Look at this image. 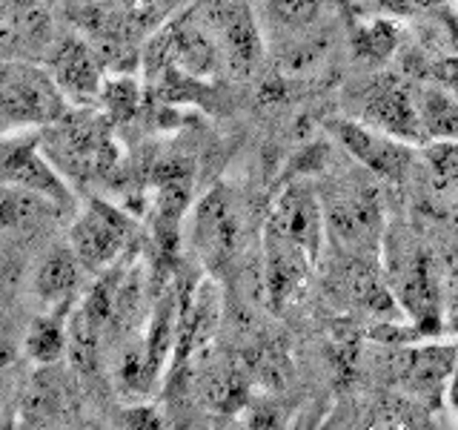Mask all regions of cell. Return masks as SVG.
Returning a JSON list of instances; mask_svg holds the SVG:
<instances>
[{
    "label": "cell",
    "instance_id": "obj_1",
    "mask_svg": "<svg viewBox=\"0 0 458 430\" xmlns=\"http://www.w3.org/2000/svg\"><path fill=\"white\" fill-rule=\"evenodd\" d=\"M327 241L324 201L312 184L295 181L269 207L264 221V287L272 307H284L315 270Z\"/></svg>",
    "mask_w": 458,
    "mask_h": 430
},
{
    "label": "cell",
    "instance_id": "obj_2",
    "mask_svg": "<svg viewBox=\"0 0 458 430\" xmlns=\"http://www.w3.org/2000/svg\"><path fill=\"white\" fill-rule=\"evenodd\" d=\"M66 112L69 98L49 69L21 57H0V133L49 126Z\"/></svg>",
    "mask_w": 458,
    "mask_h": 430
},
{
    "label": "cell",
    "instance_id": "obj_3",
    "mask_svg": "<svg viewBox=\"0 0 458 430\" xmlns=\"http://www.w3.org/2000/svg\"><path fill=\"white\" fill-rule=\"evenodd\" d=\"M384 279L401 313L421 330H436L441 322V287L429 253L410 236H384Z\"/></svg>",
    "mask_w": 458,
    "mask_h": 430
},
{
    "label": "cell",
    "instance_id": "obj_4",
    "mask_svg": "<svg viewBox=\"0 0 458 430\" xmlns=\"http://www.w3.org/2000/svg\"><path fill=\"white\" fill-rule=\"evenodd\" d=\"M324 201L327 236L350 258H372L384 241V207L367 184H338Z\"/></svg>",
    "mask_w": 458,
    "mask_h": 430
},
{
    "label": "cell",
    "instance_id": "obj_5",
    "mask_svg": "<svg viewBox=\"0 0 458 430\" xmlns=\"http://www.w3.org/2000/svg\"><path fill=\"white\" fill-rule=\"evenodd\" d=\"M0 184L40 193L64 210L75 204L69 181L43 150V135L38 129L0 133Z\"/></svg>",
    "mask_w": 458,
    "mask_h": 430
},
{
    "label": "cell",
    "instance_id": "obj_6",
    "mask_svg": "<svg viewBox=\"0 0 458 430\" xmlns=\"http://www.w3.org/2000/svg\"><path fill=\"white\" fill-rule=\"evenodd\" d=\"M135 221L106 201H92L69 227V247L92 272L109 270L132 247Z\"/></svg>",
    "mask_w": 458,
    "mask_h": 430
},
{
    "label": "cell",
    "instance_id": "obj_7",
    "mask_svg": "<svg viewBox=\"0 0 458 430\" xmlns=\"http://www.w3.org/2000/svg\"><path fill=\"white\" fill-rule=\"evenodd\" d=\"M243 241V212L226 186H215L192 212V244L212 272L233 264Z\"/></svg>",
    "mask_w": 458,
    "mask_h": 430
},
{
    "label": "cell",
    "instance_id": "obj_8",
    "mask_svg": "<svg viewBox=\"0 0 458 430\" xmlns=\"http://www.w3.org/2000/svg\"><path fill=\"white\" fill-rule=\"evenodd\" d=\"M327 133L333 135V141L344 152L355 158V161L367 172H372L376 178L401 181L407 176V169L412 167V150H410L412 143L401 141L395 135H386L364 121L329 118Z\"/></svg>",
    "mask_w": 458,
    "mask_h": 430
},
{
    "label": "cell",
    "instance_id": "obj_9",
    "mask_svg": "<svg viewBox=\"0 0 458 430\" xmlns=\"http://www.w3.org/2000/svg\"><path fill=\"white\" fill-rule=\"evenodd\" d=\"M198 6L226 66L238 75H250L261 61L264 43L247 0H200Z\"/></svg>",
    "mask_w": 458,
    "mask_h": 430
},
{
    "label": "cell",
    "instance_id": "obj_10",
    "mask_svg": "<svg viewBox=\"0 0 458 430\" xmlns=\"http://www.w3.org/2000/svg\"><path fill=\"white\" fill-rule=\"evenodd\" d=\"M395 358L390 365L393 382L404 393L438 401L447 393V384L458 367L455 344H419V348H395Z\"/></svg>",
    "mask_w": 458,
    "mask_h": 430
},
{
    "label": "cell",
    "instance_id": "obj_11",
    "mask_svg": "<svg viewBox=\"0 0 458 430\" xmlns=\"http://www.w3.org/2000/svg\"><path fill=\"white\" fill-rule=\"evenodd\" d=\"M64 212L47 195L0 184V258L18 262V255L52 219Z\"/></svg>",
    "mask_w": 458,
    "mask_h": 430
},
{
    "label": "cell",
    "instance_id": "obj_12",
    "mask_svg": "<svg viewBox=\"0 0 458 430\" xmlns=\"http://www.w3.org/2000/svg\"><path fill=\"white\" fill-rule=\"evenodd\" d=\"M69 384L55 365H35L26 379L18 382L14 419L23 427H52L69 416Z\"/></svg>",
    "mask_w": 458,
    "mask_h": 430
},
{
    "label": "cell",
    "instance_id": "obj_13",
    "mask_svg": "<svg viewBox=\"0 0 458 430\" xmlns=\"http://www.w3.org/2000/svg\"><path fill=\"white\" fill-rule=\"evenodd\" d=\"M361 121L407 143H424L419 109H415V90L398 78L372 83L361 107Z\"/></svg>",
    "mask_w": 458,
    "mask_h": 430
},
{
    "label": "cell",
    "instance_id": "obj_14",
    "mask_svg": "<svg viewBox=\"0 0 458 430\" xmlns=\"http://www.w3.org/2000/svg\"><path fill=\"white\" fill-rule=\"evenodd\" d=\"M49 72L66 98H95L104 90V57L92 43L81 38H64L49 47Z\"/></svg>",
    "mask_w": 458,
    "mask_h": 430
},
{
    "label": "cell",
    "instance_id": "obj_15",
    "mask_svg": "<svg viewBox=\"0 0 458 430\" xmlns=\"http://www.w3.org/2000/svg\"><path fill=\"white\" fill-rule=\"evenodd\" d=\"M81 258L66 244H52V247L40 255L32 272V293L43 307H61L75 305V293L81 284Z\"/></svg>",
    "mask_w": 458,
    "mask_h": 430
},
{
    "label": "cell",
    "instance_id": "obj_16",
    "mask_svg": "<svg viewBox=\"0 0 458 430\" xmlns=\"http://www.w3.org/2000/svg\"><path fill=\"white\" fill-rule=\"evenodd\" d=\"M49 49V21L38 0H0V57Z\"/></svg>",
    "mask_w": 458,
    "mask_h": 430
},
{
    "label": "cell",
    "instance_id": "obj_17",
    "mask_svg": "<svg viewBox=\"0 0 458 430\" xmlns=\"http://www.w3.org/2000/svg\"><path fill=\"white\" fill-rule=\"evenodd\" d=\"M75 305L47 307L29 324L23 350L32 365H57L69 350V313Z\"/></svg>",
    "mask_w": 458,
    "mask_h": 430
},
{
    "label": "cell",
    "instance_id": "obj_18",
    "mask_svg": "<svg viewBox=\"0 0 458 430\" xmlns=\"http://www.w3.org/2000/svg\"><path fill=\"white\" fill-rule=\"evenodd\" d=\"M415 109H419L424 143L458 141V92L438 83L419 86L415 90Z\"/></svg>",
    "mask_w": 458,
    "mask_h": 430
},
{
    "label": "cell",
    "instance_id": "obj_19",
    "mask_svg": "<svg viewBox=\"0 0 458 430\" xmlns=\"http://www.w3.org/2000/svg\"><path fill=\"white\" fill-rule=\"evenodd\" d=\"M352 52L361 64L378 66L390 61V55L398 47V26L395 21H367L352 26Z\"/></svg>",
    "mask_w": 458,
    "mask_h": 430
},
{
    "label": "cell",
    "instance_id": "obj_20",
    "mask_svg": "<svg viewBox=\"0 0 458 430\" xmlns=\"http://www.w3.org/2000/svg\"><path fill=\"white\" fill-rule=\"evenodd\" d=\"M424 155L438 193L458 204V141H433L427 143Z\"/></svg>",
    "mask_w": 458,
    "mask_h": 430
},
{
    "label": "cell",
    "instance_id": "obj_21",
    "mask_svg": "<svg viewBox=\"0 0 458 430\" xmlns=\"http://www.w3.org/2000/svg\"><path fill=\"white\" fill-rule=\"evenodd\" d=\"M269 18L290 32H304L310 29L324 9V0H267Z\"/></svg>",
    "mask_w": 458,
    "mask_h": 430
},
{
    "label": "cell",
    "instance_id": "obj_22",
    "mask_svg": "<svg viewBox=\"0 0 458 430\" xmlns=\"http://www.w3.org/2000/svg\"><path fill=\"white\" fill-rule=\"evenodd\" d=\"M98 4H104L106 9L123 14L135 29H143V26L164 21L169 9L175 6V0H98Z\"/></svg>",
    "mask_w": 458,
    "mask_h": 430
},
{
    "label": "cell",
    "instance_id": "obj_23",
    "mask_svg": "<svg viewBox=\"0 0 458 430\" xmlns=\"http://www.w3.org/2000/svg\"><path fill=\"white\" fill-rule=\"evenodd\" d=\"M100 95L106 98L112 118H126L138 109V86L132 81H112L100 90Z\"/></svg>",
    "mask_w": 458,
    "mask_h": 430
},
{
    "label": "cell",
    "instance_id": "obj_24",
    "mask_svg": "<svg viewBox=\"0 0 458 430\" xmlns=\"http://www.w3.org/2000/svg\"><path fill=\"white\" fill-rule=\"evenodd\" d=\"M441 4H447V0H376V6L386 14H393V18H407V14H415L429 6H441Z\"/></svg>",
    "mask_w": 458,
    "mask_h": 430
},
{
    "label": "cell",
    "instance_id": "obj_25",
    "mask_svg": "<svg viewBox=\"0 0 458 430\" xmlns=\"http://www.w3.org/2000/svg\"><path fill=\"white\" fill-rule=\"evenodd\" d=\"M123 425L129 427H164L161 413L155 408H129L123 410Z\"/></svg>",
    "mask_w": 458,
    "mask_h": 430
},
{
    "label": "cell",
    "instance_id": "obj_26",
    "mask_svg": "<svg viewBox=\"0 0 458 430\" xmlns=\"http://www.w3.org/2000/svg\"><path fill=\"white\" fill-rule=\"evenodd\" d=\"M14 399H18V384H12L6 370H0V419H4V413L9 408L14 413Z\"/></svg>",
    "mask_w": 458,
    "mask_h": 430
},
{
    "label": "cell",
    "instance_id": "obj_27",
    "mask_svg": "<svg viewBox=\"0 0 458 430\" xmlns=\"http://www.w3.org/2000/svg\"><path fill=\"white\" fill-rule=\"evenodd\" d=\"M14 341L9 339V333L4 327H0V370H9L12 367V362H14Z\"/></svg>",
    "mask_w": 458,
    "mask_h": 430
},
{
    "label": "cell",
    "instance_id": "obj_28",
    "mask_svg": "<svg viewBox=\"0 0 458 430\" xmlns=\"http://www.w3.org/2000/svg\"><path fill=\"white\" fill-rule=\"evenodd\" d=\"M441 21H444V29H447V38L453 43V49L458 52V9L441 12Z\"/></svg>",
    "mask_w": 458,
    "mask_h": 430
},
{
    "label": "cell",
    "instance_id": "obj_29",
    "mask_svg": "<svg viewBox=\"0 0 458 430\" xmlns=\"http://www.w3.org/2000/svg\"><path fill=\"white\" fill-rule=\"evenodd\" d=\"M447 401H450V408H453L455 419H458V367H455L453 379H450V384H447Z\"/></svg>",
    "mask_w": 458,
    "mask_h": 430
}]
</instances>
